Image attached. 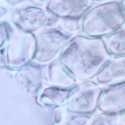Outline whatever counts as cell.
<instances>
[{"mask_svg": "<svg viewBox=\"0 0 125 125\" xmlns=\"http://www.w3.org/2000/svg\"><path fill=\"white\" fill-rule=\"evenodd\" d=\"M121 2L122 3L123 8H124V12H125V0H121Z\"/></svg>", "mask_w": 125, "mask_h": 125, "instance_id": "cell-22", "label": "cell"}, {"mask_svg": "<svg viewBox=\"0 0 125 125\" xmlns=\"http://www.w3.org/2000/svg\"><path fill=\"white\" fill-rule=\"evenodd\" d=\"M120 124L121 125H125V111L120 113Z\"/></svg>", "mask_w": 125, "mask_h": 125, "instance_id": "cell-19", "label": "cell"}, {"mask_svg": "<svg viewBox=\"0 0 125 125\" xmlns=\"http://www.w3.org/2000/svg\"><path fill=\"white\" fill-rule=\"evenodd\" d=\"M98 111L120 114L125 111V81L106 85L101 94Z\"/></svg>", "mask_w": 125, "mask_h": 125, "instance_id": "cell-9", "label": "cell"}, {"mask_svg": "<svg viewBox=\"0 0 125 125\" xmlns=\"http://www.w3.org/2000/svg\"><path fill=\"white\" fill-rule=\"evenodd\" d=\"M104 39L112 56L125 55V25Z\"/></svg>", "mask_w": 125, "mask_h": 125, "instance_id": "cell-13", "label": "cell"}, {"mask_svg": "<svg viewBox=\"0 0 125 125\" xmlns=\"http://www.w3.org/2000/svg\"><path fill=\"white\" fill-rule=\"evenodd\" d=\"M125 25V12L120 1L93 5L83 18V33L104 38Z\"/></svg>", "mask_w": 125, "mask_h": 125, "instance_id": "cell-2", "label": "cell"}, {"mask_svg": "<svg viewBox=\"0 0 125 125\" xmlns=\"http://www.w3.org/2000/svg\"><path fill=\"white\" fill-rule=\"evenodd\" d=\"M7 67L16 71L32 62L37 50L35 34L26 32L12 22V30L5 48Z\"/></svg>", "mask_w": 125, "mask_h": 125, "instance_id": "cell-3", "label": "cell"}, {"mask_svg": "<svg viewBox=\"0 0 125 125\" xmlns=\"http://www.w3.org/2000/svg\"><path fill=\"white\" fill-rule=\"evenodd\" d=\"M37 50L32 62L46 66L59 59L60 54L72 35H68L57 27L43 28L35 33Z\"/></svg>", "mask_w": 125, "mask_h": 125, "instance_id": "cell-4", "label": "cell"}, {"mask_svg": "<svg viewBox=\"0 0 125 125\" xmlns=\"http://www.w3.org/2000/svg\"><path fill=\"white\" fill-rule=\"evenodd\" d=\"M49 11L46 7L29 5L16 9L11 15V22L22 31L35 34L46 27Z\"/></svg>", "mask_w": 125, "mask_h": 125, "instance_id": "cell-6", "label": "cell"}, {"mask_svg": "<svg viewBox=\"0 0 125 125\" xmlns=\"http://www.w3.org/2000/svg\"><path fill=\"white\" fill-rule=\"evenodd\" d=\"M3 1L8 6L14 8L22 5V4L27 2L29 0H3Z\"/></svg>", "mask_w": 125, "mask_h": 125, "instance_id": "cell-17", "label": "cell"}, {"mask_svg": "<svg viewBox=\"0 0 125 125\" xmlns=\"http://www.w3.org/2000/svg\"><path fill=\"white\" fill-rule=\"evenodd\" d=\"M72 89L47 85L38 95V102L43 107L55 109L67 104Z\"/></svg>", "mask_w": 125, "mask_h": 125, "instance_id": "cell-12", "label": "cell"}, {"mask_svg": "<svg viewBox=\"0 0 125 125\" xmlns=\"http://www.w3.org/2000/svg\"><path fill=\"white\" fill-rule=\"evenodd\" d=\"M98 83L91 80L77 84L71 91L66 108L76 115H92L98 110L104 88Z\"/></svg>", "mask_w": 125, "mask_h": 125, "instance_id": "cell-5", "label": "cell"}, {"mask_svg": "<svg viewBox=\"0 0 125 125\" xmlns=\"http://www.w3.org/2000/svg\"><path fill=\"white\" fill-rule=\"evenodd\" d=\"M94 2H110V1H120V0H94Z\"/></svg>", "mask_w": 125, "mask_h": 125, "instance_id": "cell-21", "label": "cell"}, {"mask_svg": "<svg viewBox=\"0 0 125 125\" xmlns=\"http://www.w3.org/2000/svg\"><path fill=\"white\" fill-rule=\"evenodd\" d=\"M45 84L63 88L73 89L77 85V79L62 64L59 59L44 66Z\"/></svg>", "mask_w": 125, "mask_h": 125, "instance_id": "cell-10", "label": "cell"}, {"mask_svg": "<svg viewBox=\"0 0 125 125\" xmlns=\"http://www.w3.org/2000/svg\"><path fill=\"white\" fill-rule=\"evenodd\" d=\"M14 80L17 87L29 96L38 95L45 84L42 66L30 63L15 71Z\"/></svg>", "mask_w": 125, "mask_h": 125, "instance_id": "cell-7", "label": "cell"}, {"mask_svg": "<svg viewBox=\"0 0 125 125\" xmlns=\"http://www.w3.org/2000/svg\"><path fill=\"white\" fill-rule=\"evenodd\" d=\"M96 82L100 85H109L125 81V55L113 56L98 73Z\"/></svg>", "mask_w": 125, "mask_h": 125, "instance_id": "cell-11", "label": "cell"}, {"mask_svg": "<svg viewBox=\"0 0 125 125\" xmlns=\"http://www.w3.org/2000/svg\"><path fill=\"white\" fill-rule=\"evenodd\" d=\"M56 27L72 36L83 32V18H59Z\"/></svg>", "mask_w": 125, "mask_h": 125, "instance_id": "cell-14", "label": "cell"}, {"mask_svg": "<svg viewBox=\"0 0 125 125\" xmlns=\"http://www.w3.org/2000/svg\"><path fill=\"white\" fill-rule=\"evenodd\" d=\"M88 125H121L120 115L99 111L92 115Z\"/></svg>", "mask_w": 125, "mask_h": 125, "instance_id": "cell-15", "label": "cell"}, {"mask_svg": "<svg viewBox=\"0 0 125 125\" xmlns=\"http://www.w3.org/2000/svg\"><path fill=\"white\" fill-rule=\"evenodd\" d=\"M11 30H12V22L2 21L0 24V47L5 48L8 42Z\"/></svg>", "mask_w": 125, "mask_h": 125, "instance_id": "cell-16", "label": "cell"}, {"mask_svg": "<svg viewBox=\"0 0 125 125\" xmlns=\"http://www.w3.org/2000/svg\"><path fill=\"white\" fill-rule=\"evenodd\" d=\"M0 9H1V14H0V16H1V18L5 17L8 14V8L2 5H1V7H0Z\"/></svg>", "mask_w": 125, "mask_h": 125, "instance_id": "cell-18", "label": "cell"}, {"mask_svg": "<svg viewBox=\"0 0 125 125\" xmlns=\"http://www.w3.org/2000/svg\"><path fill=\"white\" fill-rule=\"evenodd\" d=\"M94 0H49L47 10L59 18H83L94 5Z\"/></svg>", "mask_w": 125, "mask_h": 125, "instance_id": "cell-8", "label": "cell"}, {"mask_svg": "<svg viewBox=\"0 0 125 125\" xmlns=\"http://www.w3.org/2000/svg\"><path fill=\"white\" fill-rule=\"evenodd\" d=\"M49 0H35V2H37L38 4H40V3H47V2Z\"/></svg>", "mask_w": 125, "mask_h": 125, "instance_id": "cell-20", "label": "cell"}, {"mask_svg": "<svg viewBox=\"0 0 125 125\" xmlns=\"http://www.w3.org/2000/svg\"><path fill=\"white\" fill-rule=\"evenodd\" d=\"M112 57L104 38L78 34L67 42L59 59L77 80L83 82L95 78Z\"/></svg>", "mask_w": 125, "mask_h": 125, "instance_id": "cell-1", "label": "cell"}]
</instances>
